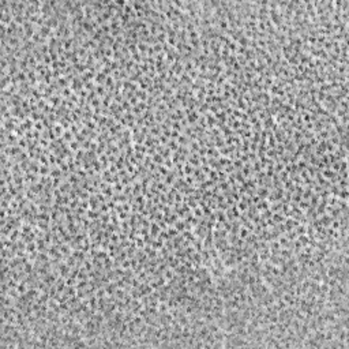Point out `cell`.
I'll use <instances>...</instances> for the list:
<instances>
[{
  "label": "cell",
  "instance_id": "obj_1",
  "mask_svg": "<svg viewBox=\"0 0 349 349\" xmlns=\"http://www.w3.org/2000/svg\"><path fill=\"white\" fill-rule=\"evenodd\" d=\"M17 291H18L19 295H25L26 292H27V289H26V284L25 282H19L18 287H17Z\"/></svg>",
  "mask_w": 349,
  "mask_h": 349
}]
</instances>
